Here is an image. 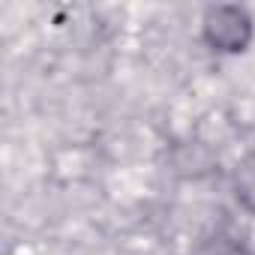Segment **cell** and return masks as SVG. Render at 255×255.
<instances>
[{"mask_svg":"<svg viewBox=\"0 0 255 255\" xmlns=\"http://www.w3.org/2000/svg\"><path fill=\"white\" fill-rule=\"evenodd\" d=\"M255 21L246 6L237 3H219L207 6L201 18V39L216 54H240L252 45Z\"/></svg>","mask_w":255,"mask_h":255,"instance_id":"1","label":"cell"},{"mask_svg":"<svg viewBox=\"0 0 255 255\" xmlns=\"http://www.w3.org/2000/svg\"><path fill=\"white\" fill-rule=\"evenodd\" d=\"M231 186H234L237 204L246 213H255V153H249V156H243L237 162L234 177H231Z\"/></svg>","mask_w":255,"mask_h":255,"instance_id":"2","label":"cell"},{"mask_svg":"<svg viewBox=\"0 0 255 255\" xmlns=\"http://www.w3.org/2000/svg\"><path fill=\"white\" fill-rule=\"evenodd\" d=\"M204 255H252L243 243H234V240H222V243H216V246H210Z\"/></svg>","mask_w":255,"mask_h":255,"instance_id":"3","label":"cell"}]
</instances>
